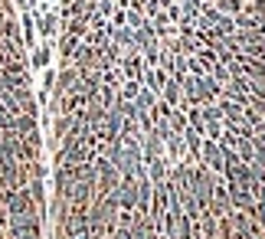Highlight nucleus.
<instances>
[{
	"label": "nucleus",
	"mask_w": 265,
	"mask_h": 239,
	"mask_svg": "<svg viewBox=\"0 0 265 239\" xmlns=\"http://www.w3.org/2000/svg\"><path fill=\"white\" fill-rule=\"evenodd\" d=\"M0 239H46L43 134L10 0H0Z\"/></svg>",
	"instance_id": "nucleus-1"
}]
</instances>
